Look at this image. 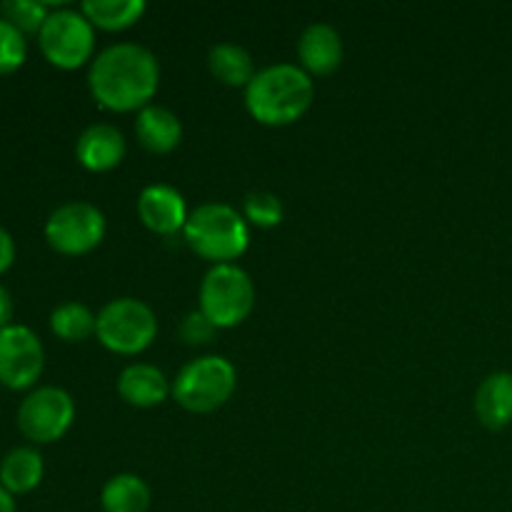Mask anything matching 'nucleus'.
<instances>
[{
    "instance_id": "2",
    "label": "nucleus",
    "mask_w": 512,
    "mask_h": 512,
    "mask_svg": "<svg viewBox=\"0 0 512 512\" xmlns=\"http://www.w3.org/2000/svg\"><path fill=\"white\" fill-rule=\"evenodd\" d=\"M315 100V83L300 65L278 63L258 70L245 88L250 118L268 128H285L303 118Z\"/></svg>"
},
{
    "instance_id": "27",
    "label": "nucleus",
    "mask_w": 512,
    "mask_h": 512,
    "mask_svg": "<svg viewBox=\"0 0 512 512\" xmlns=\"http://www.w3.org/2000/svg\"><path fill=\"white\" fill-rule=\"evenodd\" d=\"M10 320H13V295L8 293L5 285H0V330L13 325Z\"/></svg>"
},
{
    "instance_id": "15",
    "label": "nucleus",
    "mask_w": 512,
    "mask_h": 512,
    "mask_svg": "<svg viewBox=\"0 0 512 512\" xmlns=\"http://www.w3.org/2000/svg\"><path fill=\"white\" fill-rule=\"evenodd\" d=\"M135 135L148 153L168 155L183 140V123L173 110L163 105H148L135 118Z\"/></svg>"
},
{
    "instance_id": "3",
    "label": "nucleus",
    "mask_w": 512,
    "mask_h": 512,
    "mask_svg": "<svg viewBox=\"0 0 512 512\" xmlns=\"http://www.w3.org/2000/svg\"><path fill=\"white\" fill-rule=\"evenodd\" d=\"M185 243L198 258L213 265H228L245 255L250 245V225L225 203H205L188 215L183 228Z\"/></svg>"
},
{
    "instance_id": "10",
    "label": "nucleus",
    "mask_w": 512,
    "mask_h": 512,
    "mask_svg": "<svg viewBox=\"0 0 512 512\" xmlns=\"http://www.w3.org/2000/svg\"><path fill=\"white\" fill-rule=\"evenodd\" d=\"M45 368V350L38 335L25 325L0 330V385L8 390H28L38 383Z\"/></svg>"
},
{
    "instance_id": "19",
    "label": "nucleus",
    "mask_w": 512,
    "mask_h": 512,
    "mask_svg": "<svg viewBox=\"0 0 512 512\" xmlns=\"http://www.w3.org/2000/svg\"><path fill=\"white\" fill-rule=\"evenodd\" d=\"M148 5L143 0H88L80 5V13L90 20V25L105 33H123L140 23Z\"/></svg>"
},
{
    "instance_id": "6",
    "label": "nucleus",
    "mask_w": 512,
    "mask_h": 512,
    "mask_svg": "<svg viewBox=\"0 0 512 512\" xmlns=\"http://www.w3.org/2000/svg\"><path fill=\"white\" fill-rule=\"evenodd\" d=\"M95 335L105 350L133 358L145 353L158 338V318L143 300L115 298L98 313Z\"/></svg>"
},
{
    "instance_id": "20",
    "label": "nucleus",
    "mask_w": 512,
    "mask_h": 512,
    "mask_svg": "<svg viewBox=\"0 0 512 512\" xmlns=\"http://www.w3.org/2000/svg\"><path fill=\"white\" fill-rule=\"evenodd\" d=\"M100 505L103 512H148L150 488L140 475H113L100 490Z\"/></svg>"
},
{
    "instance_id": "28",
    "label": "nucleus",
    "mask_w": 512,
    "mask_h": 512,
    "mask_svg": "<svg viewBox=\"0 0 512 512\" xmlns=\"http://www.w3.org/2000/svg\"><path fill=\"white\" fill-rule=\"evenodd\" d=\"M0 512H15V500L8 490L0 485Z\"/></svg>"
},
{
    "instance_id": "25",
    "label": "nucleus",
    "mask_w": 512,
    "mask_h": 512,
    "mask_svg": "<svg viewBox=\"0 0 512 512\" xmlns=\"http://www.w3.org/2000/svg\"><path fill=\"white\" fill-rule=\"evenodd\" d=\"M215 330L218 328H215V325L210 323L200 310H193V313H188L183 318V323H180L178 328V335L185 345H205L213 340Z\"/></svg>"
},
{
    "instance_id": "24",
    "label": "nucleus",
    "mask_w": 512,
    "mask_h": 512,
    "mask_svg": "<svg viewBox=\"0 0 512 512\" xmlns=\"http://www.w3.org/2000/svg\"><path fill=\"white\" fill-rule=\"evenodd\" d=\"M28 58V40L15 25L0 18V75H10Z\"/></svg>"
},
{
    "instance_id": "26",
    "label": "nucleus",
    "mask_w": 512,
    "mask_h": 512,
    "mask_svg": "<svg viewBox=\"0 0 512 512\" xmlns=\"http://www.w3.org/2000/svg\"><path fill=\"white\" fill-rule=\"evenodd\" d=\"M15 260V240L8 230L0 225V275L8 273Z\"/></svg>"
},
{
    "instance_id": "21",
    "label": "nucleus",
    "mask_w": 512,
    "mask_h": 512,
    "mask_svg": "<svg viewBox=\"0 0 512 512\" xmlns=\"http://www.w3.org/2000/svg\"><path fill=\"white\" fill-rule=\"evenodd\" d=\"M95 325H98V315L78 300L58 305L50 313V330L55 338L65 340V343H83L90 335H95Z\"/></svg>"
},
{
    "instance_id": "22",
    "label": "nucleus",
    "mask_w": 512,
    "mask_h": 512,
    "mask_svg": "<svg viewBox=\"0 0 512 512\" xmlns=\"http://www.w3.org/2000/svg\"><path fill=\"white\" fill-rule=\"evenodd\" d=\"M283 203L275 193H268V190H255V193H248L243 200V218L248 225H255L260 230L278 228L283 223Z\"/></svg>"
},
{
    "instance_id": "7",
    "label": "nucleus",
    "mask_w": 512,
    "mask_h": 512,
    "mask_svg": "<svg viewBox=\"0 0 512 512\" xmlns=\"http://www.w3.org/2000/svg\"><path fill=\"white\" fill-rule=\"evenodd\" d=\"M43 58L60 70H78L93 60L95 28L80 10L55 8L38 33Z\"/></svg>"
},
{
    "instance_id": "14",
    "label": "nucleus",
    "mask_w": 512,
    "mask_h": 512,
    "mask_svg": "<svg viewBox=\"0 0 512 512\" xmlns=\"http://www.w3.org/2000/svg\"><path fill=\"white\" fill-rule=\"evenodd\" d=\"M118 395L133 408H158L173 395V383L155 365L133 363L120 373Z\"/></svg>"
},
{
    "instance_id": "23",
    "label": "nucleus",
    "mask_w": 512,
    "mask_h": 512,
    "mask_svg": "<svg viewBox=\"0 0 512 512\" xmlns=\"http://www.w3.org/2000/svg\"><path fill=\"white\" fill-rule=\"evenodd\" d=\"M48 15L50 5L38 3V0H5V3H0V18L15 25L23 35H38Z\"/></svg>"
},
{
    "instance_id": "1",
    "label": "nucleus",
    "mask_w": 512,
    "mask_h": 512,
    "mask_svg": "<svg viewBox=\"0 0 512 512\" xmlns=\"http://www.w3.org/2000/svg\"><path fill=\"white\" fill-rule=\"evenodd\" d=\"M160 85V63L145 45L118 43L100 50L88 70L95 103L110 113H140L153 105Z\"/></svg>"
},
{
    "instance_id": "5",
    "label": "nucleus",
    "mask_w": 512,
    "mask_h": 512,
    "mask_svg": "<svg viewBox=\"0 0 512 512\" xmlns=\"http://www.w3.org/2000/svg\"><path fill=\"white\" fill-rule=\"evenodd\" d=\"M200 313L218 330L238 328L255 308V285L235 263L213 265L200 283Z\"/></svg>"
},
{
    "instance_id": "4",
    "label": "nucleus",
    "mask_w": 512,
    "mask_h": 512,
    "mask_svg": "<svg viewBox=\"0 0 512 512\" xmlns=\"http://www.w3.org/2000/svg\"><path fill=\"white\" fill-rule=\"evenodd\" d=\"M238 388V373L223 355L190 360L173 380V400L183 410L208 415L223 408Z\"/></svg>"
},
{
    "instance_id": "12",
    "label": "nucleus",
    "mask_w": 512,
    "mask_h": 512,
    "mask_svg": "<svg viewBox=\"0 0 512 512\" xmlns=\"http://www.w3.org/2000/svg\"><path fill=\"white\" fill-rule=\"evenodd\" d=\"M125 153V135L110 123L88 125L75 143V158L88 173H110L123 163Z\"/></svg>"
},
{
    "instance_id": "18",
    "label": "nucleus",
    "mask_w": 512,
    "mask_h": 512,
    "mask_svg": "<svg viewBox=\"0 0 512 512\" xmlns=\"http://www.w3.org/2000/svg\"><path fill=\"white\" fill-rule=\"evenodd\" d=\"M208 68L215 80L228 88H248L255 78L253 55L238 43H218L210 48Z\"/></svg>"
},
{
    "instance_id": "11",
    "label": "nucleus",
    "mask_w": 512,
    "mask_h": 512,
    "mask_svg": "<svg viewBox=\"0 0 512 512\" xmlns=\"http://www.w3.org/2000/svg\"><path fill=\"white\" fill-rule=\"evenodd\" d=\"M188 205L183 193L173 185L155 183L140 193L138 198V218L150 233L155 235H175L188 223Z\"/></svg>"
},
{
    "instance_id": "9",
    "label": "nucleus",
    "mask_w": 512,
    "mask_h": 512,
    "mask_svg": "<svg viewBox=\"0 0 512 512\" xmlns=\"http://www.w3.org/2000/svg\"><path fill=\"white\" fill-rule=\"evenodd\" d=\"M75 420V403L63 388L45 385L25 395L18 408V428L28 440L38 445L63 438Z\"/></svg>"
},
{
    "instance_id": "13",
    "label": "nucleus",
    "mask_w": 512,
    "mask_h": 512,
    "mask_svg": "<svg viewBox=\"0 0 512 512\" xmlns=\"http://www.w3.org/2000/svg\"><path fill=\"white\" fill-rule=\"evenodd\" d=\"M300 68L310 78H328L343 65V40L333 25L313 23L298 40Z\"/></svg>"
},
{
    "instance_id": "17",
    "label": "nucleus",
    "mask_w": 512,
    "mask_h": 512,
    "mask_svg": "<svg viewBox=\"0 0 512 512\" xmlns=\"http://www.w3.org/2000/svg\"><path fill=\"white\" fill-rule=\"evenodd\" d=\"M43 455L35 448H13L0 463V485L10 495L33 493L43 483Z\"/></svg>"
},
{
    "instance_id": "16",
    "label": "nucleus",
    "mask_w": 512,
    "mask_h": 512,
    "mask_svg": "<svg viewBox=\"0 0 512 512\" xmlns=\"http://www.w3.org/2000/svg\"><path fill=\"white\" fill-rule=\"evenodd\" d=\"M475 415L488 430H505L512 425V373L498 370L480 383L475 393Z\"/></svg>"
},
{
    "instance_id": "8",
    "label": "nucleus",
    "mask_w": 512,
    "mask_h": 512,
    "mask_svg": "<svg viewBox=\"0 0 512 512\" xmlns=\"http://www.w3.org/2000/svg\"><path fill=\"white\" fill-rule=\"evenodd\" d=\"M105 230H108V223L98 205L73 200L50 213L45 223V240L55 253L78 258V255L93 253L103 243Z\"/></svg>"
}]
</instances>
